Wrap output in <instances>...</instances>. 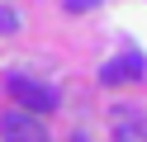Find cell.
<instances>
[{"label":"cell","mask_w":147,"mask_h":142,"mask_svg":"<svg viewBox=\"0 0 147 142\" xmlns=\"http://www.w3.org/2000/svg\"><path fill=\"white\" fill-rule=\"evenodd\" d=\"M71 142H90V137H86V133H76V137H71Z\"/></svg>","instance_id":"cell-7"},{"label":"cell","mask_w":147,"mask_h":142,"mask_svg":"<svg viewBox=\"0 0 147 142\" xmlns=\"http://www.w3.org/2000/svg\"><path fill=\"white\" fill-rule=\"evenodd\" d=\"M14 28H19V14H14V9H5V5H0V33H14Z\"/></svg>","instance_id":"cell-5"},{"label":"cell","mask_w":147,"mask_h":142,"mask_svg":"<svg viewBox=\"0 0 147 142\" xmlns=\"http://www.w3.org/2000/svg\"><path fill=\"white\" fill-rule=\"evenodd\" d=\"M10 95H14V104H19V109H29V114H48V109H57V90H52V85L29 81V76H10Z\"/></svg>","instance_id":"cell-1"},{"label":"cell","mask_w":147,"mask_h":142,"mask_svg":"<svg viewBox=\"0 0 147 142\" xmlns=\"http://www.w3.org/2000/svg\"><path fill=\"white\" fill-rule=\"evenodd\" d=\"M0 133H5V142H48V128L29 109H10L0 118Z\"/></svg>","instance_id":"cell-2"},{"label":"cell","mask_w":147,"mask_h":142,"mask_svg":"<svg viewBox=\"0 0 147 142\" xmlns=\"http://www.w3.org/2000/svg\"><path fill=\"white\" fill-rule=\"evenodd\" d=\"M114 142H147V118L119 114V118H114Z\"/></svg>","instance_id":"cell-4"},{"label":"cell","mask_w":147,"mask_h":142,"mask_svg":"<svg viewBox=\"0 0 147 142\" xmlns=\"http://www.w3.org/2000/svg\"><path fill=\"white\" fill-rule=\"evenodd\" d=\"M100 0H67V9H95Z\"/></svg>","instance_id":"cell-6"},{"label":"cell","mask_w":147,"mask_h":142,"mask_svg":"<svg viewBox=\"0 0 147 142\" xmlns=\"http://www.w3.org/2000/svg\"><path fill=\"white\" fill-rule=\"evenodd\" d=\"M138 76H142V57H138V52H123V57H114V62L100 71V81H105V85H119V81H138Z\"/></svg>","instance_id":"cell-3"}]
</instances>
